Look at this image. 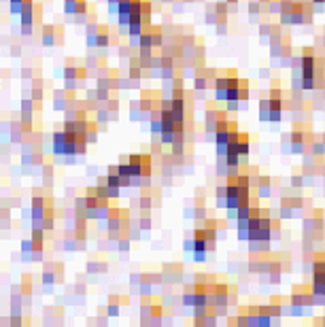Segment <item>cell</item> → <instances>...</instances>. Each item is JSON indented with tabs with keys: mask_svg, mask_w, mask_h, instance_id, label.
<instances>
[{
	"mask_svg": "<svg viewBox=\"0 0 325 327\" xmlns=\"http://www.w3.org/2000/svg\"><path fill=\"white\" fill-rule=\"evenodd\" d=\"M315 302V291L312 287H296L293 295H291V304H293V312H302V306H310Z\"/></svg>",
	"mask_w": 325,
	"mask_h": 327,
	"instance_id": "1",
	"label": "cell"
},
{
	"mask_svg": "<svg viewBox=\"0 0 325 327\" xmlns=\"http://www.w3.org/2000/svg\"><path fill=\"white\" fill-rule=\"evenodd\" d=\"M62 28H57V26H45L43 28V43L47 45V47H51V45H55L60 39H62Z\"/></svg>",
	"mask_w": 325,
	"mask_h": 327,
	"instance_id": "2",
	"label": "cell"
},
{
	"mask_svg": "<svg viewBox=\"0 0 325 327\" xmlns=\"http://www.w3.org/2000/svg\"><path fill=\"white\" fill-rule=\"evenodd\" d=\"M64 9L70 15H85L87 0H64Z\"/></svg>",
	"mask_w": 325,
	"mask_h": 327,
	"instance_id": "3",
	"label": "cell"
},
{
	"mask_svg": "<svg viewBox=\"0 0 325 327\" xmlns=\"http://www.w3.org/2000/svg\"><path fill=\"white\" fill-rule=\"evenodd\" d=\"M227 149H232V151H236L240 157H243V155H247L249 153V136L247 134H243V132H240V134H238V138L230 144V147H227Z\"/></svg>",
	"mask_w": 325,
	"mask_h": 327,
	"instance_id": "4",
	"label": "cell"
},
{
	"mask_svg": "<svg viewBox=\"0 0 325 327\" xmlns=\"http://www.w3.org/2000/svg\"><path fill=\"white\" fill-rule=\"evenodd\" d=\"M304 134H306V132H298V130L291 134V149H293L296 153L304 151Z\"/></svg>",
	"mask_w": 325,
	"mask_h": 327,
	"instance_id": "5",
	"label": "cell"
},
{
	"mask_svg": "<svg viewBox=\"0 0 325 327\" xmlns=\"http://www.w3.org/2000/svg\"><path fill=\"white\" fill-rule=\"evenodd\" d=\"M106 45H108V28L98 26V47H106Z\"/></svg>",
	"mask_w": 325,
	"mask_h": 327,
	"instance_id": "6",
	"label": "cell"
},
{
	"mask_svg": "<svg viewBox=\"0 0 325 327\" xmlns=\"http://www.w3.org/2000/svg\"><path fill=\"white\" fill-rule=\"evenodd\" d=\"M30 285H32V278H30V276H23V287H21V291H23V293H30V291H32Z\"/></svg>",
	"mask_w": 325,
	"mask_h": 327,
	"instance_id": "7",
	"label": "cell"
},
{
	"mask_svg": "<svg viewBox=\"0 0 325 327\" xmlns=\"http://www.w3.org/2000/svg\"><path fill=\"white\" fill-rule=\"evenodd\" d=\"M291 183H293V187H300V185H302V174H293V179H291Z\"/></svg>",
	"mask_w": 325,
	"mask_h": 327,
	"instance_id": "8",
	"label": "cell"
},
{
	"mask_svg": "<svg viewBox=\"0 0 325 327\" xmlns=\"http://www.w3.org/2000/svg\"><path fill=\"white\" fill-rule=\"evenodd\" d=\"M312 3H315V5H323V3H325V0H312Z\"/></svg>",
	"mask_w": 325,
	"mask_h": 327,
	"instance_id": "9",
	"label": "cell"
},
{
	"mask_svg": "<svg viewBox=\"0 0 325 327\" xmlns=\"http://www.w3.org/2000/svg\"><path fill=\"white\" fill-rule=\"evenodd\" d=\"M227 3H236V0H227Z\"/></svg>",
	"mask_w": 325,
	"mask_h": 327,
	"instance_id": "10",
	"label": "cell"
}]
</instances>
